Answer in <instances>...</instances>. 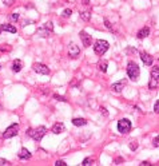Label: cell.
<instances>
[{"label":"cell","mask_w":159,"mask_h":166,"mask_svg":"<svg viewBox=\"0 0 159 166\" xmlns=\"http://www.w3.org/2000/svg\"><path fill=\"white\" fill-rule=\"evenodd\" d=\"M27 134L29 135V137L32 138V140L35 141H42L43 137L47 134V129L44 126H39L36 129H28V131H27Z\"/></svg>","instance_id":"cell-1"},{"label":"cell","mask_w":159,"mask_h":166,"mask_svg":"<svg viewBox=\"0 0 159 166\" xmlns=\"http://www.w3.org/2000/svg\"><path fill=\"white\" fill-rule=\"evenodd\" d=\"M139 74H140V70H139V66H138L135 62H128L127 64V75L130 79L133 80H138V78H139Z\"/></svg>","instance_id":"cell-2"},{"label":"cell","mask_w":159,"mask_h":166,"mask_svg":"<svg viewBox=\"0 0 159 166\" xmlns=\"http://www.w3.org/2000/svg\"><path fill=\"white\" fill-rule=\"evenodd\" d=\"M108 47H110V44H108L107 40L99 39V40H96L95 44H94V51H95L96 55H100V56H102L103 54H106V51L108 50Z\"/></svg>","instance_id":"cell-3"},{"label":"cell","mask_w":159,"mask_h":166,"mask_svg":"<svg viewBox=\"0 0 159 166\" xmlns=\"http://www.w3.org/2000/svg\"><path fill=\"white\" fill-rule=\"evenodd\" d=\"M54 32V24L51 22H47L44 23L42 27H39L36 34H38L39 36H42V38H47V36H50L51 34Z\"/></svg>","instance_id":"cell-4"},{"label":"cell","mask_w":159,"mask_h":166,"mask_svg":"<svg viewBox=\"0 0 159 166\" xmlns=\"http://www.w3.org/2000/svg\"><path fill=\"white\" fill-rule=\"evenodd\" d=\"M159 86V66H155L153 70H151V78H150V83H148V87L151 90L157 89Z\"/></svg>","instance_id":"cell-5"},{"label":"cell","mask_w":159,"mask_h":166,"mask_svg":"<svg viewBox=\"0 0 159 166\" xmlns=\"http://www.w3.org/2000/svg\"><path fill=\"white\" fill-rule=\"evenodd\" d=\"M131 130V122L128 119H120L118 122V131H119L120 134H128Z\"/></svg>","instance_id":"cell-6"},{"label":"cell","mask_w":159,"mask_h":166,"mask_svg":"<svg viewBox=\"0 0 159 166\" xmlns=\"http://www.w3.org/2000/svg\"><path fill=\"white\" fill-rule=\"evenodd\" d=\"M19 133V125L18 123H13L9 127L5 129V131L3 133V138H5V140H9V138L15 137L16 134Z\"/></svg>","instance_id":"cell-7"},{"label":"cell","mask_w":159,"mask_h":166,"mask_svg":"<svg viewBox=\"0 0 159 166\" xmlns=\"http://www.w3.org/2000/svg\"><path fill=\"white\" fill-rule=\"evenodd\" d=\"M32 69H33L35 72L42 74V75H48V74H50V69L46 66V64H43V63H33Z\"/></svg>","instance_id":"cell-8"},{"label":"cell","mask_w":159,"mask_h":166,"mask_svg":"<svg viewBox=\"0 0 159 166\" xmlns=\"http://www.w3.org/2000/svg\"><path fill=\"white\" fill-rule=\"evenodd\" d=\"M79 36H80V40H82V43H83L84 47H90L91 46V42H92L91 35H88L86 31H80L79 32Z\"/></svg>","instance_id":"cell-9"},{"label":"cell","mask_w":159,"mask_h":166,"mask_svg":"<svg viewBox=\"0 0 159 166\" xmlns=\"http://www.w3.org/2000/svg\"><path fill=\"white\" fill-rule=\"evenodd\" d=\"M140 59H142V62L146 64V66H151V64L154 63V58L151 56L148 52H146V51H143L140 54Z\"/></svg>","instance_id":"cell-10"},{"label":"cell","mask_w":159,"mask_h":166,"mask_svg":"<svg viewBox=\"0 0 159 166\" xmlns=\"http://www.w3.org/2000/svg\"><path fill=\"white\" fill-rule=\"evenodd\" d=\"M79 54H80V48L76 44H71L70 46V50H68V56L70 58L75 59V58L79 56Z\"/></svg>","instance_id":"cell-11"},{"label":"cell","mask_w":159,"mask_h":166,"mask_svg":"<svg viewBox=\"0 0 159 166\" xmlns=\"http://www.w3.org/2000/svg\"><path fill=\"white\" fill-rule=\"evenodd\" d=\"M148 35H150V28H148V27H143V28H140L139 31H138L137 38L138 39H144V38H147Z\"/></svg>","instance_id":"cell-12"},{"label":"cell","mask_w":159,"mask_h":166,"mask_svg":"<svg viewBox=\"0 0 159 166\" xmlns=\"http://www.w3.org/2000/svg\"><path fill=\"white\" fill-rule=\"evenodd\" d=\"M124 86H126V80H120V82H118V83H112L111 90L115 91V93H120Z\"/></svg>","instance_id":"cell-13"},{"label":"cell","mask_w":159,"mask_h":166,"mask_svg":"<svg viewBox=\"0 0 159 166\" xmlns=\"http://www.w3.org/2000/svg\"><path fill=\"white\" fill-rule=\"evenodd\" d=\"M0 30L4 32H11V34H16V27L12 26V24H8V23H4V24H2L0 27Z\"/></svg>","instance_id":"cell-14"},{"label":"cell","mask_w":159,"mask_h":166,"mask_svg":"<svg viewBox=\"0 0 159 166\" xmlns=\"http://www.w3.org/2000/svg\"><path fill=\"white\" fill-rule=\"evenodd\" d=\"M64 123H62V122H57V123L54 125V127H52V133L54 134H62L63 131H64Z\"/></svg>","instance_id":"cell-15"},{"label":"cell","mask_w":159,"mask_h":166,"mask_svg":"<svg viewBox=\"0 0 159 166\" xmlns=\"http://www.w3.org/2000/svg\"><path fill=\"white\" fill-rule=\"evenodd\" d=\"M19 158L20 160H29V158H31V153H29L28 149L23 147L22 150H20V153H19Z\"/></svg>","instance_id":"cell-16"},{"label":"cell","mask_w":159,"mask_h":166,"mask_svg":"<svg viewBox=\"0 0 159 166\" xmlns=\"http://www.w3.org/2000/svg\"><path fill=\"white\" fill-rule=\"evenodd\" d=\"M23 69V63H22V60H19V59H16L15 62L12 63V71L13 72H20Z\"/></svg>","instance_id":"cell-17"},{"label":"cell","mask_w":159,"mask_h":166,"mask_svg":"<svg viewBox=\"0 0 159 166\" xmlns=\"http://www.w3.org/2000/svg\"><path fill=\"white\" fill-rule=\"evenodd\" d=\"M72 123L75 125V126H86V125H87V121L84 119V118H74V119H72Z\"/></svg>","instance_id":"cell-18"},{"label":"cell","mask_w":159,"mask_h":166,"mask_svg":"<svg viewBox=\"0 0 159 166\" xmlns=\"http://www.w3.org/2000/svg\"><path fill=\"white\" fill-rule=\"evenodd\" d=\"M80 19L84 20V22H88V20L91 19V12L90 11H84L80 13Z\"/></svg>","instance_id":"cell-19"},{"label":"cell","mask_w":159,"mask_h":166,"mask_svg":"<svg viewBox=\"0 0 159 166\" xmlns=\"http://www.w3.org/2000/svg\"><path fill=\"white\" fill-rule=\"evenodd\" d=\"M98 67H99V71L106 72V71H107V62H106V60H102V62H99Z\"/></svg>","instance_id":"cell-20"},{"label":"cell","mask_w":159,"mask_h":166,"mask_svg":"<svg viewBox=\"0 0 159 166\" xmlns=\"http://www.w3.org/2000/svg\"><path fill=\"white\" fill-rule=\"evenodd\" d=\"M128 147H130V150L135 151V150L138 149V142H137V141H131L130 143H128Z\"/></svg>","instance_id":"cell-21"},{"label":"cell","mask_w":159,"mask_h":166,"mask_svg":"<svg viewBox=\"0 0 159 166\" xmlns=\"http://www.w3.org/2000/svg\"><path fill=\"white\" fill-rule=\"evenodd\" d=\"M92 162H94V161H92V158H86V160L83 161V164H82V165H83V166H88V165H92Z\"/></svg>","instance_id":"cell-22"},{"label":"cell","mask_w":159,"mask_h":166,"mask_svg":"<svg viewBox=\"0 0 159 166\" xmlns=\"http://www.w3.org/2000/svg\"><path fill=\"white\" fill-rule=\"evenodd\" d=\"M71 13H72L71 9H64V11H63V18H70Z\"/></svg>","instance_id":"cell-23"},{"label":"cell","mask_w":159,"mask_h":166,"mask_svg":"<svg viewBox=\"0 0 159 166\" xmlns=\"http://www.w3.org/2000/svg\"><path fill=\"white\" fill-rule=\"evenodd\" d=\"M104 24H106V27L110 30V31H112V26H111V23L108 22V19H104Z\"/></svg>","instance_id":"cell-24"},{"label":"cell","mask_w":159,"mask_h":166,"mask_svg":"<svg viewBox=\"0 0 159 166\" xmlns=\"http://www.w3.org/2000/svg\"><path fill=\"white\" fill-rule=\"evenodd\" d=\"M54 98H55L56 101H60V102H66V98L62 95H54Z\"/></svg>","instance_id":"cell-25"},{"label":"cell","mask_w":159,"mask_h":166,"mask_svg":"<svg viewBox=\"0 0 159 166\" xmlns=\"http://www.w3.org/2000/svg\"><path fill=\"white\" fill-rule=\"evenodd\" d=\"M153 145H154L155 147H159V135H158L157 138H154V140H153Z\"/></svg>","instance_id":"cell-26"},{"label":"cell","mask_w":159,"mask_h":166,"mask_svg":"<svg viewBox=\"0 0 159 166\" xmlns=\"http://www.w3.org/2000/svg\"><path fill=\"white\" fill-rule=\"evenodd\" d=\"M55 166H67V164L64 161H56L55 162Z\"/></svg>","instance_id":"cell-27"},{"label":"cell","mask_w":159,"mask_h":166,"mask_svg":"<svg viewBox=\"0 0 159 166\" xmlns=\"http://www.w3.org/2000/svg\"><path fill=\"white\" fill-rule=\"evenodd\" d=\"M154 111L155 113H159V101H157L155 104H154Z\"/></svg>","instance_id":"cell-28"},{"label":"cell","mask_w":159,"mask_h":166,"mask_svg":"<svg viewBox=\"0 0 159 166\" xmlns=\"http://www.w3.org/2000/svg\"><path fill=\"white\" fill-rule=\"evenodd\" d=\"M3 3H4V5H11L13 3V0H3Z\"/></svg>","instance_id":"cell-29"},{"label":"cell","mask_w":159,"mask_h":166,"mask_svg":"<svg viewBox=\"0 0 159 166\" xmlns=\"http://www.w3.org/2000/svg\"><path fill=\"white\" fill-rule=\"evenodd\" d=\"M0 165H11L8 161H5V160H0Z\"/></svg>","instance_id":"cell-30"},{"label":"cell","mask_w":159,"mask_h":166,"mask_svg":"<svg viewBox=\"0 0 159 166\" xmlns=\"http://www.w3.org/2000/svg\"><path fill=\"white\" fill-rule=\"evenodd\" d=\"M11 18H12L13 20H18V19H19V13H13V15L11 16Z\"/></svg>","instance_id":"cell-31"},{"label":"cell","mask_w":159,"mask_h":166,"mask_svg":"<svg viewBox=\"0 0 159 166\" xmlns=\"http://www.w3.org/2000/svg\"><path fill=\"white\" fill-rule=\"evenodd\" d=\"M140 165H142V166H150L151 164H150V162H148V161H143Z\"/></svg>","instance_id":"cell-32"},{"label":"cell","mask_w":159,"mask_h":166,"mask_svg":"<svg viewBox=\"0 0 159 166\" xmlns=\"http://www.w3.org/2000/svg\"><path fill=\"white\" fill-rule=\"evenodd\" d=\"M127 52H137V50H135V48H127Z\"/></svg>","instance_id":"cell-33"},{"label":"cell","mask_w":159,"mask_h":166,"mask_svg":"<svg viewBox=\"0 0 159 166\" xmlns=\"http://www.w3.org/2000/svg\"><path fill=\"white\" fill-rule=\"evenodd\" d=\"M83 4L87 5V4H88V0H83Z\"/></svg>","instance_id":"cell-34"}]
</instances>
